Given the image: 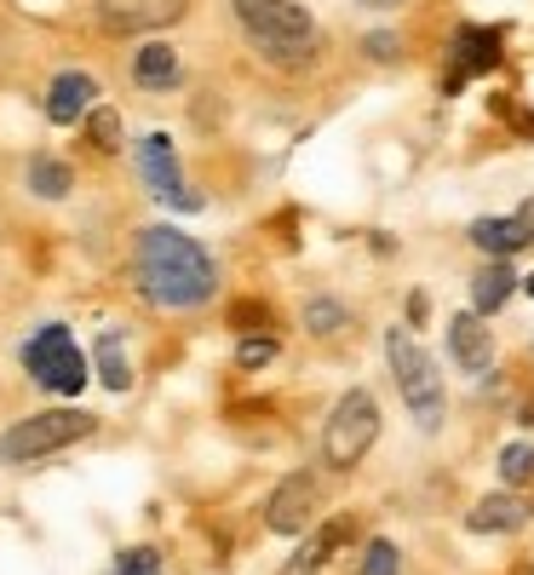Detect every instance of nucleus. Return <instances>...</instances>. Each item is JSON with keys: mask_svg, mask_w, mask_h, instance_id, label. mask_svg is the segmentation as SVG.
<instances>
[{"mask_svg": "<svg viewBox=\"0 0 534 575\" xmlns=\"http://www.w3.org/2000/svg\"><path fill=\"white\" fill-rule=\"evenodd\" d=\"M139 288H144V299H155L167 311H190V306H208L219 277H213V259L202 254V242H190L184 230L150 225L139 236Z\"/></svg>", "mask_w": 534, "mask_h": 575, "instance_id": "f257e3e1", "label": "nucleus"}, {"mask_svg": "<svg viewBox=\"0 0 534 575\" xmlns=\"http://www.w3.org/2000/svg\"><path fill=\"white\" fill-rule=\"evenodd\" d=\"M230 7H236V23L248 29V41L271 63H282V70L311 63L316 23H311V12L299 7V0H230Z\"/></svg>", "mask_w": 534, "mask_h": 575, "instance_id": "f03ea898", "label": "nucleus"}, {"mask_svg": "<svg viewBox=\"0 0 534 575\" xmlns=\"http://www.w3.org/2000/svg\"><path fill=\"white\" fill-rule=\"evenodd\" d=\"M385 357H391V368H396V391H403V403L414 409V420H420L425 432H437V426H443V380H437V363L414 346L409 328H391V334H385Z\"/></svg>", "mask_w": 534, "mask_h": 575, "instance_id": "7ed1b4c3", "label": "nucleus"}, {"mask_svg": "<svg viewBox=\"0 0 534 575\" xmlns=\"http://www.w3.org/2000/svg\"><path fill=\"white\" fill-rule=\"evenodd\" d=\"M374 437H380V409H374V397H369V391H351V397L333 403L328 432H322V455H328V466L351 472L362 455L374 449Z\"/></svg>", "mask_w": 534, "mask_h": 575, "instance_id": "20e7f679", "label": "nucleus"}, {"mask_svg": "<svg viewBox=\"0 0 534 575\" xmlns=\"http://www.w3.org/2000/svg\"><path fill=\"white\" fill-rule=\"evenodd\" d=\"M87 432H92V415H81V409L29 415V420H18L7 437H0V460H41V455H58V449L81 444Z\"/></svg>", "mask_w": 534, "mask_h": 575, "instance_id": "39448f33", "label": "nucleus"}, {"mask_svg": "<svg viewBox=\"0 0 534 575\" xmlns=\"http://www.w3.org/2000/svg\"><path fill=\"white\" fill-rule=\"evenodd\" d=\"M23 368L36 375V386L63 391V397H75V391L87 386V357L75 351L70 328H41L36 340L23 346Z\"/></svg>", "mask_w": 534, "mask_h": 575, "instance_id": "423d86ee", "label": "nucleus"}, {"mask_svg": "<svg viewBox=\"0 0 534 575\" xmlns=\"http://www.w3.org/2000/svg\"><path fill=\"white\" fill-rule=\"evenodd\" d=\"M190 0H98V23L110 36H150V29H167L184 18Z\"/></svg>", "mask_w": 534, "mask_h": 575, "instance_id": "0eeeda50", "label": "nucleus"}, {"mask_svg": "<svg viewBox=\"0 0 534 575\" xmlns=\"http://www.w3.org/2000/svg\"><path fill=\"white\" fill-rule=\"evenodd\" d=\"M139 167H144V179H150V190H155L161 201H173V208H184V214L202 208V196L179 179V156H173V145H167L161 132L139 145Z\"/></svg>", "mask_w": 534, "mask_h": 575, "instance_id": "6e6552de", "label": "nucleus"}, {"mask_svg": "<svg viewBox=\"0 0 534 575\" xmlns=\"http://www.w3.org/2000/svg\"><path fill=\"white\" fill-rule=\"evenodd\" d=\"M311 513H316V484L305 478V472L282 478L276 495L264 500V524H271L276 535H305V529H311Z\"/></svg>", "mask_w": 534, "mask_h": 575, "instance_id": "1a4fd4ad", "label": "nucleus"}, {"mask_svg": "<svg viewBox=\"0 0 534 575\" xmlns=\"http://www.w3.org/2000/svg\"><path fill=\"white\" fill-rule=\"evenodd\" d=\"M449 351H454L460 368H472V375H483V368H488V357H494V334L483 328L477 311H465V317L449 323Z\"/></svg>", "mask_w": 534, "mask_h": 575, "instance_id": "9d476101", "label": "nucleus"}, {"mask_svg": "<svg viewBox=\"0 0 534 575\" xmlns=\"http://www.w3.org/2000/svg\"><path fill=\"white\" fill-rule=\"evenodd\" d=\"M98 105V87H92V76H58L52 81V92H47V116L58 121V127H75L87 110Z\"/></svg>", "mask_w": 534, "mask_h": 575, "instance_id": "9b49d317", "label": "nucleus"}, {"mask_svg": "<svg viewBox=\"0 0 534 575\" xmlns=\"http://www.w3.org/2000/svg\"><path fill=\"white\" fill-rule=\"evenodd\" d=\"M534 518V506L523 500V495H483L477 506H472V529H494V535H512V529H523Z\"/></svg>", "mask_w": 534, "mask_h": 575, "instance_id": "f8f14e48", "label": "nucleus"}, {"mask_svg": "<svg viewBox=\"0 0 534 575\" xmlns=\"http://www.w3.org/2000/svg\"><path fill=\"white\" fill-rule=\"evenodd\" d=\"M472 242L483 254H517L523 242H534V225L528 219H477L472 225Z\"/></svg>", "mask_w": 534, "mask_h": 575, "instance_id": "ddd939ff", "label": "nucleus"}, {"mask_svg": "<svg viewBox=\"0 0 534 575\" xmlns=\"http://www.w3.org/2000/svg\"><path fill=\"white\" fill-rule=\"evenodd\" d=\"M132 76H139V87H173L179 81V52L173 47H144L132 58Z\"/></svg>", "mask_w": 534, "mask_h": 575, "instance_id": "4468645a", "label": "nucleus"}, {"mask_svg": "<svg viewBox=\"0 0 534 575\" xmlns=\"http://www.w3.org/2000/svg\"><path fill=\"white\" fill-rule=\"evenodd\" d=\"M70 185H75V174H70L63 161H52V156H36V161H29V190H36V196L58 201V196H70Z\"/></svg>", "mask_w": 534, "mask_h": 575, "instance_id": "2eb2a0df", "label": "nucleus"}, {"mask_svg": "<svg viewBox=\"0 0 534 575\" xmlns=\"http://www.w3.org/2000/svg\"><path fill=\"white\" fill-rule=\"evenodd\" d=\"M494 52H500V41H494V36H483V29H460V76H454V87H460L465 76H472V70H488Z\"/></svg>", "mask_w": 534, "mask_h": 575, "instance_id": "dca6fc26", "label": "nucleus"}, {"mask_svg": "<svg viewBox=\"0 0 534 575\" xmlns=\"http://www.w3.org/2000/svg\"><path fill=\"white\" fill-rule=\"evenodd\" d=\"M472 294H477V317L500 311V306H506V294H512V270H506V265H488Z\"/></svg>", "mask_w": 534, "mask_h": 575, "instance_id": "f3484780", "label": "nucleus"}, {"mask_svg": "<svg viewBox=\"0 0 534 575\" xmlns=\"http://www.w3.org/2000/svg\"><path fill=\"white\" fill-rule=\"evenodd\" d=\"M98 368H104V386H110V391H127V386H132V368H127V357H121V340H115V334H104V340H98Z\"/></svg>", "mask_w": 534, "mask_h": 575, "instance_id": "a211bd4d", "label": "nucleus"}, {"mask_svg": "<svg viewBox=\"0 0 534 575\" xmlns=\"http://www.w3.org/2000/svg\"><path fill=\"white\" fill-rule=\"evenodd\" d=\"M500 478H506V484H534V444L500 449Z\"/></svg>", "mask_w": 534, "mask_h": 575, "instance_id": "6ab92c4d", "label": "nucleus"}, {"mask_svg": "<svg viewBox=\"0 0 534 575\" xmlns=\"http://www.w3.org/2000/svg\"><path fill=\"white\" fill-rule=\"evenodd\" d=\"M328 547H333V535H316V541H305V553H299V558H288V569H282V575H316V564L328 558Z\"/></svg>", "mask_w": 534, "mask_h": 575, "instance_id": "aec40b11", "label": "nucleus"}, {"mask_svg": "<svg viewBox=\"0 0 534 575\" xmlns=\"http://www.w3.org/2000/svg\"><path fill=\"white\" fill-rule=\"evenodd\" d=\"M396 569H403L396 547H391V541H374V547H369V558H362V575H396Z\"/></svg>", "mask_w": 534, "mask_h": 575, "instance_id": "412c9836", "label": "nucleus"}, {"mask_svg": "<svg viewBox=\"0 0 534 575\" xmlns=\"http://www.w3.org/2000/svg\"><path fill=\"white\" fill-rule=\"evenodd\" d=\"M305 323H311L316 334H333V328H345V311L333 306V299H311V311H305Z\"/></svg>", "mask_w": 534, "mask_h": 575, "instance_id": "4be33fe9", "label": "nucleus"}, {"mask_svg": "<svg viewBox=\"0 0 534 575\" xmlns=\"http://www.w3.org/2000/svg\"><path fill=\"white\" fill-rule=\"evenodd\" d=\"M87 116H92V139L104 145V150H115L121 145V116L115 110H87Z\"/></svg>", "mask_w": 534, "mask_h": 575, "instance_id": "5701e85b", "label": "nucleus"}, {"mask_svg": "<svg viewBox=\"0 0 534 575\" xmlns=\"http://www.w3.org/2000/svg\"><path fill=\"white\" fill-rule=\"evenodd\" d=\"M115 575H161V553H155V547H132Z\"/></svg>", "mask_w": 534, "mask_h": 575, "instance_id": "b1692460", "label": "nucleus"}, {"mask_svg": "<svg viewBox=\"0 0 534 575\" xmlns=\"http://www.w3.org/2000/svg\"><path fill=\"white\" fill-rule=\"evenodd\" d=\"M242 368H264V363H271L276 357V340H242Z\"/></svg>", "mask_w": 534, "mask_h": 575, "instance_id": "393cba45", "label": "nucleus"}, {"mask_svg": "<svg viewBox=\"0 0 534 575\" xmlns=\"http://www.w3.org/2000/svg\"><path fill=\"white\" fill-rule=\"evenodd\" d=\"M271 328V311H264V306H236V328Z\"/></svg>", "mask_w": 534, "mask_h": 575, "instance_id": "a878e982", "label": "nucleus"}, {"mask_svg": "<svg viewBox=\"0 0 534 575\" xmlns=\"http://www.w3.org/2000/svg\"><path fill=\"white\" fill-rule=\"evenodd\" d=\"M369 52H380V58H391V52H403L391 36H369Z\"/></svg>", "mask_w": 534, "mask_h": 575, "instance_id": "bb28decb", "label": "nucleus"}, {"mask_svg": "<svg viewBox=\"0 0 534 575\" xmlns=\"http://www.w3.org/2000/svg\"><path fill=\"white\" fill-rule=\"evenodd\" d=\"M362 7H380V12H391V7H403V0H362Z\"/></svg>", "mask_w": 534, "mask_h": 575, "instance_id": "cd10ccee", "label": "nucleus"}, {"mask_svg": "<svg viewBox=\"0 0 534 575\" xmlns=\"http://www.w3.org/2000/svg\"><path fill=\"white\" fill-rule=\"evenodd\" d=\"M523 288H528V299H534V277H528V282H523Z\"/></svg>", "mask_w": 534, "mask_h": 575, "instance_id": "c85d7f7f", "label": "nucleus"}]
</instances>
